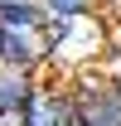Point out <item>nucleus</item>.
Here are the masks:
<instances>
[{"instance_id": "obj_1", "label": "nucleus", "mask_w": 121, "mask_h": 126, "mask_svg": "<svg viewBox=\"0 0 121 126\" xmlns=\"http://www.w3.org/2000/svg\"><path fill=\"white\" fill-rule=\"evenodd\" d=\"M106 44H111V34H106L102 10H97V15L48 19V53H53V63H48V68H58L63 78H68V73L92 68V63L106 53Z\"/></svg>"}, {"instance_id": "obj_2", "label": "nucleus", "mask_w": 121, "mask_h": 126, "mask_svg": "<svg viewBox=\"0 0 121 126\" xmlns=\"http://www.w3.org/2000/svg\"><path fill=\"white\" fill-rule=\"evenodd\" d=\"M68 97H73L77 126H121V82L111 73H97V68L68 73Z\"/></svg>"}, {"instance_id": "obj_3", "label": "nucleus", "mask_w": 121, "mask_h": 126, "mask_svg": "<svg viewBox=\"0 0 121 126\" xmlns=\"http://www.w3.org/2000/svg\"><path fill=\"white\" fill-rule=\"evenodd\" d=\"M73 97H68V78L63 82H39V92L24 107V126H73Z\"/></svg>"}, {"instance_id": "obj_4", "label": "nucleus", "mask_w": 121, "mask_h": 126, "mask_svg": "<svg viewBox=\"0 0 121 126\" xmlns=\"http://www.w3.org/2000/svg\"><path fill=\"white\" fill-rule=\"evenodd\" d=\"M39 73H24V68H0V111H24L29 97L39 92Z\"/></svg>"}, {"instance_id": "obj_5", "label": "nucleus", "mask_w": 121, "mask_h": 126, "mask_svg": "<svg viewBox=\"0 0 121 126\" xmlns=\"http://www.w3.org/2000/svg\"><path fill=\"white\" fill-rule=\"evenodd\" d=\"M15 24H48L44 0H0V29H15Z\"/></svg>"}, {"instance_id": "obj_6", "label": "nucleus", "mask_w": 121, "mask_h": 126, "mask_svg": "<svg viewBox=\"0 0 121 126\" xmlns=\"http://www.w3.org/2000/svg\"><path fill=\"white\" fill-rule=\"evenodd\" d=\"M48 19H68V15H97L102 0H44Z\"/></svg>"}, {"instance_id": "obj_7", "label": "nucleus", "mask_w": 121, "mask_h": 126, "mask_svg": "<svg viewBox=\"0 0 121 126\" xmlns=\"http://www.w3.org/2000/svg\"><path fill=\"white\" fill-rule=\"evenodd\" d=\"M0 126H24V111H0Z\"/></svg>"}, {"instance_id": "obj_8", "label": "nucleus", "mask_w": 121, "mask_h": 126, "mask_svg": "<svg viewBox=\"0 0 121 126\" xmlns=\"http://www.w3.org/2000/svg\"><path fill=\"white\" fill-rule=\"evenodd\" d=\"M106 73H111V78H116V82H121V58H116V63H111V68H106Z\"/></svg>"}]
</instances>
